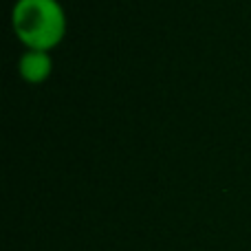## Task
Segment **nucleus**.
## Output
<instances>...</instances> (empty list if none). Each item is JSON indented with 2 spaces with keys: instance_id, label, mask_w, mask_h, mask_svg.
I'll return each mask as SVG.
<instances>
[{
  "instance_id": "f03ea898",
  "label": "nucleus",
  "mask_w": 251,
  "mask_h": 251,
  "mask_svg": "<svg viewBox=\"0 0 251 251\" xmlns=\"http://www.w3.org/2000/svg\"><path fill=\"white\" fill-rule=\"evenodd\" d=\"M18 73L26 84H42L51 77L53 73V57L49 51H29L18 60Z\"/></svg>"
},
{
  "instance_id": "f257e3e1",
  "label": "nucleus",
  "mask_w": 251,
  "mask_h": 251,
  "mask_svg": "<svg viewBox=\"0 0 251 251\" xmlns=\"http://www.w3.org/2000/svg\"><path fill=\"white\" fill-rule=\"evenodd\" d=\"M66 13L60 0H16L11 29L29 51L51 53L66 35Z\"/></svg>"
}]
</instances>
